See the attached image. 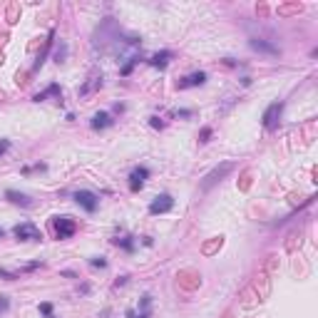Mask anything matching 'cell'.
I'll use <instances>...</instances> for the list:
<instances>
[{
	"instance_id": "1",
	"label": "cell",
	"mask_w": 318,
	"mask_h": 318,
	"mask_svg": "<svg viewBox=\"0 0 318 318\" xmlns=\"http://www.w3.org/2000/svg\"><path fill=\"white\" fill-rule=\"evenodd\" d=\"M53 229L58 239H70L77 231V221L72 216H53Z\"/></svg>"
},
{
	"instance_id": "2",
	"label": "cell",
	"mask_w": 318,
	"mask_h": 318,
	"mask_svg": "<svg viewBox=\"0 0 318 318\" xmlns=\"http://www.w3.org/2000/svg\"><path fill=\"white\" fill-rule=\"evenodd\" d=\"M13 234L18 236V241H40V239H43L40 229H38L33 221H23V224L13 226Z\"/></svg>"
},
{
	"instance_id": "3",
	"label": "cell",
	"mask_w": 318,
	"mask_h": 318,
	"mask_svg": "<svg viewBox=\"0 0 318 318\" xmlns=\"http://www.w3.org/2000/svg\"><path fill=\"white\" fill-rule=\"evenodd\" d=\"M72 199L85 209V211H97V206H100V196L95 194V191H90V189H77L75 194H72Z\"/></svg>"
},
{
	"instance_id": "4",
	"label": "cell",
	"mask_w": 318,
	"mask_h": 318,
	"mask_svg": "<svg viewBox=\"0 0 318 318\" xmlns=\"http://www.w3.org/2000/svg\"><path fill=\"white\" fill-rule=\"evenodd\" d=\"M231 169H234V164H231V162H226V164L216 167L214 172H209V174L204 177V182H201V189L209 191L211 187H214V184H216V182H221V179H224V177H226V174H229Z\"/></svg>"
},
{
	"instance_id": "5",
	"label": "cell",
	"mask_w": 318,
	"mask_h": 318,
	"mask_svg": "<svg viewBox=\"0 0 318 318\" xmlns=\"http://www.w3.org/2000/svg\"><path fill=\"white\" fill-rule=\"evenodd\" d=\"M281 112H283V102H273L266 107L263 112V127L266 129H276L278 122H281Z\"/></svg>"
},
{
	"instance_id": "6",
	"label": "cell",
	"mask_w": 318,
	"mask_h": 318,
	"mask_svg": "<svg viewBox=\"0 0 318 318\" xmlns=\"http://www.w3.org/2000/svg\"><path fill=\"white\" fill-rule=\"evenodd\" d=\"M172 206H174V199H172V194H157L154 199H152V204H149V214H167V211H172Z\"/></svg>"
},
{
	"instance_id": "7",
	"label": "cell",
	"mask_w": 318,
	"mask_h": 318,
	"mask_svg": "<svg viewBox=\"0 0 318 318\" xmlns=\"http://www.w3.org/2000/svg\"><path fill=\"white\" fill-rule=\"evenodd\" d=\"M147 179H149V169H147V167H134V169L129 172V189L139 191L144 187Z\"/></svg>"
},
{
	"instance_id": "8",
	"label": "cell",
	"mask_w": 318,
	"mask_h": 318,
	"mask_svg": "<svg viewBox=\"0 0 318 318\" xmlns=\"http://www.w3.org/2000/svg\"><path fill=\"white\" fill-rule=\"evenodd\" d=\"M206 82V72H191L187 77H182L179 82H177V87L179 90H189V87H199V85H204Z\"/></svg>"
},
{
	"instance_id": "9",
	"label": "cell",
	"mask_w": 318,
	"mask_h": 318,
	"mask_svg": "<svg viewBox=\"0 0 318 318\" xmlns=\"http://www.w3.org/2000/svg\"><path fill=\"white\" fill-rule=\"evenodd\" d=\"M5 199H8V201H13V204H18V206H23V209H30V206H35V201H33L28 194H23V191H15V189H8V191H5Z\"/></svg>"
},
{
	"instance_id": "10",
	"label": "cell",
	"mask_w": 318,
	"mask_h": 318,
	"mask_svg": "<svg viewBox=\"0 0 318 318\" xmlns=\"http://www.w3.org/2000/svg\"><path fill=\"white\" fill-rule=\"evenodd\" d=\"M115 125V120L110 117V112H97L95 117H92V129H107Z\"/></svg>"
},
{
	"instance_id": "11",
	"label": "cell",
	"mask_w": 318,
	"mask_h": 318,
	"mask_svg": "<svg viewBox=\"0 0 318 318\" xmlns=\"http://www.w3.org/2000/svg\"><path fill=\"white\" fill-rule=\"evenodd\" d=\"M149 306H152V296L147 293V296H142V313H137V311H132V308H129L127 318H149V313H152V311H149Z\"/></svg>"
},
{
	"instance_id": "12",
	"label": "cell",
	"mask_w": 318,
	"mask_h": 318,
	"mask_svg": "<svg viewBox=\"0 0 318 318\" xmlns=\"http://www.w3.org/2000/svg\"><path fill=\"white\" fill-rule=\"evenodd\" d=\"M169 60H172V53H169V50H162V53L152 55L149 65H152V67H167V65H169Z\"/></svg>"
},
{
	"instance_id": "13",
	"label": "cell",
	"mask_w": 318,
	"mask_h": 318,
	"mask_svg": "<svg viewBox=\"0 0 318 318\" xmlns=\"http://www.w3.org/2000/svg\"><path fill=\"white\" fill-rule=\"evenodd\" d=\"M254 50H258V53H268V55H278V48L276 45H268V43H263V40H251L249 43Z\"/></svg>"
},
{
	"instance_id": "14",
	"label": "cell",
	"mask_w": 318,
	"mask_h": 318,
	"mask_svg": "<svg viewBox=\"0 0 318 318\" xmlns=\"http://www.w3.org/2000/svg\"><path fill=\"white\" fill-rule=\"evenodd\" d=\"M50 95H55V97L60 100V85H50V87H48L45 92H38V95H35L33 100H35V102H43V100H48Z\"/></svg>"
},
{
	"instance_id": "15",
	"label": "cell",
	"mask_w": 318,
	"mask_h": 318,
	"mask_svg": "<svg viewBox=\"0 0 318 318\" xmlns=\"http://www.w3.org/2000/svg\"><path fill=\"white\" fill-rule=\"evenodd\" d=\"M112 244H115V246H122V249L129 251V254L134 251V236H122V239L117 236V239H112Z\"/></svg>"
},
{
	"instance_id": "16",
	"label": "cell",
	"mask_w": 318,
	"mask_h": 318,
	"mask_svg": "<svg viewBox=\"0 0 318 318\" xmlns=\"http://www.w3.org/2000/svg\"><path fill=\"white\" fill-rule=\"evenodd\" d=\"M0 278H3V281H15V278H20V273H18V271H8V268H0Z\"/></svg>"
},
{
	"instance_id": "17",
	"label": "cell",
	"mask_w": 318,
	"mask_h": 318,
	"mask_svg": "<svg viewBox=\"0 0 318 318\" xmlns=\"http://www.w3.org/2000/svg\"><path fill=\"white\" fill-rule=\"evenodd\" d=\"M48 167L45 164H35V167H23V174H30V172H45Z\"/></svg>"
},
{
	"instance_id": "18",
	"label": "cell",
	"mask_w": 318,
	"mask_h": 318,
	"mask_svg": "<svg viewBox=\"0 0 318 318\" xmlns=\"http://www.w3.org/2000/svg\"><path fill=\"white\" fill-rule=\"evenodd\" d=\"M8 308H10V298H8V296H3V293H0V313H5V311H8Z\"/></svg>"
},
{
	"instance_id": "19",
	"label": "cell",
	"mask_w": 318,
	"mask_h": 318,
	"mask_svg": "<svg viewBox=\"0 0 318 318\" xmlns=\"http://www.w3.org/2000/svg\"><path fill=\"white\" fill-rule=\"evenodd\" d=\"M40 313H43V316H53V303H40Z\"/></svg>"
},
{
	"instance_id": "20",
	"label": "cell",
	"mask_w": 318,
	"mask_h": 318,
	"mask_svg": "<svg viewBox=\"0 0 318 318\" xmlns=\"http://www.w3.org/2000/svg\"><path fill=\"white\" fill-rule=\"evenodd\" d=\"M149 125H152L154 129H162V127H164V122H162L159 117H149Z\"/></svg>"
},
{
	"instance_id": "21",
	"label": "cell",
	"mask_w": 318,
	"mask_h": 318,
	"mask_svg": "<svg viewBox=\"0 0 318 318\" xmlns=\"http://www.w3.org/2000/svg\"><path fill=\"white\" fill-rule=\"evenodd\" d=\"M10 149V139H0V157Z\"/></svg>"
},
{
	"instance_id": "22",
	"label": "cell",
	"mask_w": 318,
	"mask_h": 318,
	"mask_svg": "<svg viewBox=\"0 0 318 318\" xmlns=\"http://www.w3.org/2000/svg\"><path fill=\"white\" fill-rule=\"evenodd\" d=\"M90 263H92V266H100V268H105V266H107V261H105L102 256H100V258H92Z\"/></svg>"
},
{
	"instance_id": "23",
	"label": "cell",
	"mask_w": 318,
	"mask_h": 318,
	"mask_svg": "<svg viewBox=\"0 0 318 318\" xmlns=\"http://www.w3.org/2000/svg\"><path fill=\"white\" fill-rule=\"evenodd\" d=\"M209 137H211V129L204 127V129H201V142H209Z\"/></svg>"
},
{
	"instance_id": "24",
	"label": "cell",
	"mask_w": 318,
	"mask_h": 318,
	"mask_svg": "<svg viewBox=\"0 0 318 318\" xmlns=\"http://www.w3.org/2000/svg\"><path fill=\"white\" fill-rule=\"evenodd\" d=\"M3 236H5V231H3V229H0V239H3Z\"/></svg>"
}]
</instances>
